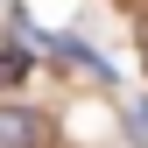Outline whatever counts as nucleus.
I'll list each match as a JSON object with an SVG mask.
<instances>
[{
	"label": "nucleus",
	"mask_w": 148,
	"mask_h": 148,
	"mask_svg": "<svg viewBox=\"0 0 148 148\" xmlns=\"http://www.w3.org/2000/svg\"><path fill=\"white\" fill-rule=\"evenodd\" d=\"M42 141V120L28 106H0V148H35Z\"/></svg>",
	"instance_id": "f257e3e1"
},
{
	"label": "nucleus",
	"mask_w": 148,
	"mask_h": 148,
	"mask_svg": "<svg viewBox=\"0 0 148 148\" xmlns=\"http://www.w3.org/2000/svg\"><path fill=\"white\" fill-rule=\"evenodd\" d=\"M21 78H28V49H21V42H0V92L21 85Z\"/></svg>",
	"instance_id": "f03ea898"
},
{
	"label": "nucleus",
	"mask_w": 148,
	"mask_h": 148,
	"mask_svg": "<svg viewBox=\"0 0 148 148\" xmlns=\"http://www.w3.org/2000/svg\"><path fill=\"white\" fill-rule=\"evenodd\" d=\"M127 134H134V141H148V99H134V106H127Z\"/></svg>",
	"instance_id": "7ed1b4c3"
},
{
	"label": "nucleus",
	"mask_w": 148,
	"mask_h": 148,
	"mask_svg": "<svg viewBox=\"0 0 148 148\" xmlns=\"http://www.w3.org/2000/svg\"><path fill=\"white\" fill-rule=\"evenodd\" d=\"M141 71H148V28H141Z\"/></svg>",
	"instance_id": "20e7f679"
}]
</instances>
